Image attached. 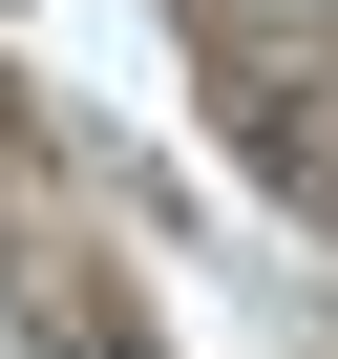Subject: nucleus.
Listing matches in <instances>:
<instances>
[]
</instances>
